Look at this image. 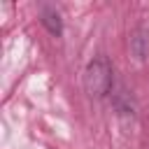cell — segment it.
I'll return each mask as SVG.
<instances>
[{
	"label": "cell",
	"mask_w": 149,
	"mask_h": 149,
	"mask_svg": "<svg viewBox=\"0 0 149 149\" xmlns=\"http://www.w3.org/2000/svg\"><path fill=\"white\" fill-rule=\"evenodd\" d=\"M112 86V68L107 63L105 56L95 58L93 63H88L86 68V74H84V88L88 95H95V98H102Z\"/></svg>",
	"instance_id": "cell-1"
},
{
	"label": "cell",
	"mask_w": 149,
	"mask_h": 149,
	"mask_svg": "<svg viewBox=\"0 0 149 149\" xmlns=\"http://www.w3.org/2000/svg\"><path fill=\"white\" fill-rule=\"evenodd\" d=\"M42 23L47 26V30H49L51 35H61V30H63V26H61V14H58L54 7L42 9Z\"/></svg>",
	"instance_id": "cell-2"
}]
</instances>
